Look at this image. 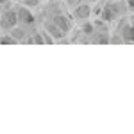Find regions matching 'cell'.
Segmentation results:
<instances>
[{
    "instance_id": "5",
    "label": "cell",
    "mask_w": 134,
    "mask_h": 134,
    "mask_svg": "<svg viewBox=\"0 0 134 134\" xmlns=\"http://www.w3.org/2000/svg\"><path fill=\"white\" fill-rule=\"evenodd\" d=\"M13 2H16L18 5L31 7V9H40V7L43 5V2H45V0H13Z\"/></svg>"
},
{
    "instance_id": "4",
    "label": "cell",
    "mask_w": 134,
    "mask_h": 134,
    "mask_svg": "<svg viewBox=\"0 0 134 134\" xmlns=\"http://www.w3.org/2000/svg\"><path fill=\"white\" fill-rule=\"evenodd\" d=\"M72 16H73L75 25H82L86 21H91L93 20V5L86 0L79 7H75V9L72 11Z\"/></svg>"
},
{
    "instance_id": "6",
    "label": "cell",
    "mask_w": 134,
    "mask_h": 134,
    "mask_svg": "<svg viewBox=\"0 0 134 134\" xmlns=\"http://www.w3.org/2000/svg\"><path fill=\"white\" fill-rule=\"evenodd\" d=\"M82 2H86V0H63V4L66 5V9L70 11V13H72L75 7H79V5H81Z\"/></svg>"
},
{
    "instance_id": "2",
    "label": "cell",
    "mask_w": 134,
    "mask_h": 134,
    "mask_svg": "<svg viewBox=\"0 0 134 134\" xmlns=\"http://www.w3.org/2000/svg\"><path fill=\"white\" fill-rule=\"evenodd\" d=\"M111 43H132L134 45V14H125L122 20L114 23L111 32Z\"/></svg>"
},
{
    "instance_id": "1",
    "label": "cell",
    "mask_w": 134,
    "mask_h": 134,
    "mask_svg": "<svg viewBox=\"0 0 134 134\" xmlns=\"http://www.w3.org/2000/svg\"><path fill=\"white\" fill-rule=\"evenodd\" d=\"M125 14H129L125 0H100L98 4L93 5V18L105 21L109 25H114Z\"/></svg>"
},
{
    "instance_id": "7",
    "label": "cell",
    "mask_w": 134,
    "mask_h": 134,
    "mask_svg": "<svg viewBox=\"0 0 134 134\" xmlns=\"http://www.w3.org/2000/svg\"><path fill=\"white\" fill-rule=\"evenodd\" d=\"M125 4H127V9L131 14H134V0H125Z\"/></svg>"
},
{
    "instance_id": "3",
    "label": "cell",
    "mask_w": 134,
    "mask_h": 134,
    "mask_svg": "<svg viewBox=\"0 0 134 134\" xmlns=\"http://www.w3.org/2000/svg\"><path fill=\"white\" fill-rule=\"evenodd\" d=\"M18 25V5L16 2H9L0 7V29L11 31Z\"/></svg>"
}]
</instances>
